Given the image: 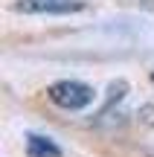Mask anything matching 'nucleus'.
Here are the masks:
<instances>
[{"mask_svg":"<svg viewBox=\"0 0 154 157\" xmlns=\"http://www.w3.org/2000/svg\"><path fill=\"white\" fill-rule=\"evenodd\" d=\"M52 105L64 108V111H81L93 102V87L85 82H76V78H61V82H52L47 90Z\"/></svg>","mask_w":154,"mask_h":157,"instance_id":"obj_1","label":"nucleus"},{"mask_svg":"<svg viewBox=\"0 0 154 157\" xmlns=\"http://www.w3.org/2000/svg\"><path fill=\"white\" fill-rule=\"evenodd\" d=\"M15 9L26 15H70L81 12V0H17Z\"/></svg>","mask_w":154,"mask_h":157,"instance_id":"obj_2","label":"nucleus"},{"mask_svg":"<svg viewBox=\"0 0 154 157\" xmlns=\"http://www.w3.org/2000/svg\"><path fill=\"white\" fill-rule=\"evenodd\" d=\"M26 154L29 157H61V148L41 134H26Z\"/></svg>","mask_w":154,"mask_h":157,"instance_id":"obj_3","label":"nucleus"},{"mask_svg":"<svg viewBox=\"0 0 154 157\" xmlns=\"http://www.w3.org/2000/svg\"><path fill=\"white\" fill-rule=\"evenodd\" d=\"M151 84H154V73H151Z\"/></svg>","mask_w":154,"mask_h":157,"instance_id":"obj_4","label":"nucleus"}]
</instances>
